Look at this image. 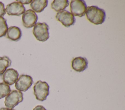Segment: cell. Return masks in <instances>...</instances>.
Returning <instances> with one entry per match:
<instances>
[{
    "mask_svg": "<svg viewBox=\"0 0 125 110\" xmlns=\"http://www.w3.org/2000/svg\"><path fill=\"white\" fill-rule=\"evenodd\" d=\"M85 14L87 19L95 25H100L103 23L106 17L104 10L96 6L87 7Z\"/></svg>",
    "mask_w": 125,
    "mask_h": 110,
    "instance_id": "cell-1",
    "label": "cell"
},
{
    "mask_svg": "<svg viewBox=\"0 0 125 110\" xmlns=\"http://www.w3.org/2000/svg\"><path fill=\"white\" fill-rule=\"evenodd\" d=\"M34 94L36 98L41 101L46 100L49 94V86L45 81L39 80L33 87Z\"/></svg>",
    "mask_w": 125,
    "mask_h": 110,
    "instance_id": "cell-2",
    "label": "cell"
},
{
    "mask_svg": "<svg viewBox=\"0 0 125 110\" xmlns=\"http://www.w3.org/2000/svg\"><path fill=\"white\" fill-rule=\"evenodd\" d=\"M49 29L48 25L45 22H38L34 26L33 33L37 40L45 42L49 37Z\"/></svg>",
    "mask_w": 125,
    "mask_h": 110,
    "instance_id": "cell-3",
    "label": "cell"
},
{
    "mask_svg": "<svg viewBox=\"0 0 125 110\" xmlns=\"http://www.w3.org/2000/svg\"><path fill=\"white\" fill-rule=\"evenodd\" d=\"M23 94L18 90H12L6 96L4 104L7 108L12 109L22 101Z\"/></svg>",
    "mask_w": 125,
    "mask_h": 110,
    "instance_id": "cell-4",
    "label": "cell"
},
{
    "mask_svg": "<svg viewBox=\"0 0 125 110\" xmlns=\"http://www.w3.org/2000/svg\"><path fill=\"white\" fill-rule=\"evenodd\" d=\"M70 8L74 16L82 17L85 15L87 5L84 0H72L70 2Z\"/></svg>",
    "mask_w": 125,
    "mask_h": 110,
    "instance_id": "cell-5",
    "label": "cell"
},
{
    "mask_svg": "<svg viewBox=\"0 0 125 110\" xmlns=\"http://www.w3.org/2000/svg\"><path fill=\"white\" fill-rule=\"evenodd\" d=\"M56 18L66 27L74 25L76 21L74 16L70 12L65 10L58 12L56 15Z\"/></svg>",
    "mask_w": 125,
    "mask_h": 110,
    "instance_id": "cell-6",
    "label": "cell"
},
{
    "mask_svg": "<svg viewBox=\"0 0 125 110\" xmlns=\"http://www.w3.org/2000/svg\"><path fill=\"white\" fill-rule=\"evenodd\" d=\"M33 83L32 78L29 75H21L15 82V88L20 92L26 91Z\"/></svg>",
    "mask_w": 125,
    "mask_h": 110,
    "instance_id": "cell-7",
    "label": "cell"
},
{
    "mask_svg": "<svg viewBox=\"0 0 125 110\" xmlns=\"http://www.w3.org/2000/svg\"><path fill=\"white\" fill-rule=\"evenodd\" d=\"M5 11L9 16H19L25 11L23 5L18 1H15L7 5Z\"/></svg>",
    "mask_w": 125,
    "mask_h": 110,
    "instance_id": "cell-8",
    "label": "cell"
},
{
    "mask_svg": "<svg viewBox=\"0 0 125 110\" xmlns=\"http://www.w3.org/2000/svg\"><path fill=\"white\" fill-rule=\"evenodd\" d=\"M37 20V15L31 9L25 11L22 14V23L23 26L27 28H30L33 27L36 24Z\"/></svg>",
    "mask_w": 125,
    "mask_h": 110,
    "instance_id": "cell-9",
    "label": "cell"
},
{
    "mask_svg": "<svg viewBox=\"0 0 125 110\" xmlns=\"http://www.w3.org/2000/svg\"><path fill=\"white\" fill-rule=\"evenodd\" d=\"M19 77L18 71L13 68H9L5 70L2 75V80L4 83L12 85L16 82Z\"/></svg>",
    "mask_w": 125,
    "mask_h": 110,
    "instance_id": "cell-10",
    "label": "cell"
},
{
    "mask_svg": "<svg viewBox=\"0 0 125 110\" xmlns=\"http://www.w3.org/2000/svg\"><path fill=\"white\" fill-rule=\"evenodd\" d=\"M71 66L73 69L75 71L78 72H81L87 68V60L85 57H75L72 61Z\"/></svg>",
    "mask_w": 125,
    "mask_h": 110,
    "instance_id": "cell-11",
    "label": "cell"
},
{
    "mask_svg": "<svg viewBox=\"0 0 125 110\" xmlns=\"http://www.w3.org/2000/svg\"><path fill=\"white\" fill-rule=\"evenodd\" d=\"M7 37L13 41H19L21 36V29L16 26L10 27L6 32Z\"/></svg>",
    "mask_w": 125,
    "mask_h": 110,
    "instance_id": "cell-12",
    "label": "cell"
},
{
    "mask_svg": "<svg viewBox=\"0 0 125 110\" xmlns=\"http://www.w3.org/2000/svg\"><path fill=\"white\" fill-rule=\"evenodd\" d=\"M47 0H33L30 3V7L33 11L37 13H41L47 6Z\"/></svg>",
    "mask_w": 125,
    "mask_h": 110,
    "instance_id": "cell-13",
    "label": "cell"
},
{
    "mask_svg": "<svg viewBox=\"0 0 125 110\" xmlns=\"http://www.w3.org/2000/svg\"><path fill=\"white\" fill-rule=\"evenodd\" d=\"M69 5L68 0H54L51 3V8L56 12L64 10Z\"/></svg>",
    "mask_w": 125,
    "mask_h": 110,
    "instance_id": "cell-14",
    "label": "cell"
},
{
    "mask_svg": "<svg viewBox=\"0 0 125 110\" xmlns=\"http://www.w3.org/2000/svg\"><path fill=\"white\" fill-rule=\"evenodd\" d=\"M11 64V60L7 56L0 57V75H2L7 68Z\"/></svg>",
    "mask_w": 125,
    "mask_h": 110,
    "instance_id": "cell-15",
    "label": "cell"
},
{
    "mask_svg": "<svg viewBox=\"0 0 125 110\" xmlns=\"http://www.w3.org/2000/svg\"><path fill=\"white\" fill-rule=\"evenodd\" d=\"M11 92L10 86L3 82L0 83V99L6 96Z\"/></svg>",
    "mask_w": 125,
    "mask_h": 110,
    "instance_id": "cell-16",
    "label": "cell"
},
{
    "mask_svg": "<svg viewBox=\"0 0 125 110\" xmlns=\"http://www.w3.org/2000/svg\"><path fill=\"white\" fill-rule=\"evenodd\" d=\"M8 30L6 20L3 17H0V37L4 36Z\"/></svg>",
    "mask_w": 125,
    "mask_h": 110,
    "instance_id": "cell-17",
    "label": "cell"
},
{
    "mask_svg": "<svg viewBox=\"0 0 125 110\" xmlns=\"http://www.w3.org/2000/svg\"><path fill=\"white\" fill-rule=\"evenodd\" d=\"M5 14L4 6L3 3L0 1V17H3Z\"/></svg>",
    "mask_w": 125,
    "mask_h": 110,
    "instance_id": "cell-18",
    "label": "cell"
},
{
    "mask_svg": "<svg viewBox=\"0 0 125 110\" xmlns=\"http://www.w3.org/2000/svg\"><path fill=\"white\" fill-rule=\"evenodd\" d=\"M33 110H46L42 106V105H38L35 107Z\"/></svg>",
    "mask_w": 125,
    "mask_h": 110,
    "instance_id": "cell-19",
    "label": "cell"
},
{
    "mask_svg": "<svg viewBox=\"0 0 125 110\" xmlns=\"http://www.w3.org/2000/svg\"><path fill=\"white\" fill-rule=\"evenodd\" d=\"M17 1L20 2L22 4H26L31 3L32 0H17Z\"/></svg>",
    "mask_w": 125,
    "mask_h": 110,
    "instance_id": "cell-20",
    "label": "cell"
},
{
    "mask_svg": "<svg viewBox=\"0 0 125 110\" xmlns=\"http://www.w3.org/2000/svg\"><path fill=\"white\" fill-rule=\"evenodd\" d=\"M0 110H15L8 109V108H2L0 109Z\"/></svg>",
    "mask_w": 125,
    "mask_h": 110,
    "instance_id": "cell-21",
    "label": "cell"
}]
</instances>
